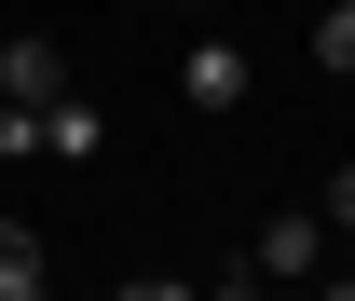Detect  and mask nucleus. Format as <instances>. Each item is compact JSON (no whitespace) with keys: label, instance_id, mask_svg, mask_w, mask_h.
I'll use <instances>...</instances> for the list:
<instances>
[{"label":"nucleus","instance_id":"obj_1","mask_svg":"<svg viewBox=\"0 0 355 301\" xmlns=\"http://www.w3.org/2000/svg\"><path fill=\"white\" fill-rule=\"evenodd\" d=\"M328 206H287V219H260L246 233V260H232V288H301V274H328Z\"/></svg>","mask_w":355,"mask_h":301},{"label":"nucleus","instance_id":"obj_2","mask_svg":"<svg viewBox=\"0 0 355 301\" xmlns=\"http://www.w3.org/2000/svg\"><path fill=\"white\" fill-rule=\"evenodd\" d=\"M110 151V110L96 96H42V165H96Z\"/></svg>","mask_w":355,"mask_h":301},{"label":"nucleus","instance_id":"obj_3","mask_svg":"<svg viewBox=\"0 0 355 301\" xmlns=\"http://www.w3.org/2000/svg\"><path fill=\"white\" fill-rule=\"evenodd\" d=\"M178 83H191V110H205V124H232V110H246V55H232V42H191V69H178Z\"/></svg>","mask_w":355,"mask_h":301},{"label":"nucleus","instance_id":"obj_4","mask_svg":"<svg viewBox=\"0 0 355 301\" xmlns=\"http://www.w3.org/2000/svg\"><path fill=\"white\" fill-rule=\"evenodd\" d=\"M0 96H28V110H42V96H69V69H55L42 28H14V42H0Z\"/></svg>","mask_w":355,"mask_h":301},{"label":"nucleus","instance_id":"obj_5","mask_svg":"<svg viewBox=\"0 0 355 301\" xmlns=\"http://www.w3.org/2000/svg\"><path fill=\"white\" fill-rule=\"evenodd\" d=\"M42 288H55L42 233H28V219H0V301H42Z\"/></svg>","mask_w":355,"mask_h":301},{"label":"nucleus","instance_id":"obj_6","mask_svg":"<svg viewBox=\"0 0 355 301\" xmlns=\"http://www.w3.org/2000/svg\"><path fill=\"white\" fill-rule=\"evenodd\" d=\"M314 55H328V69L355 83V0H328V28H314Z\"/></svg>","mask_w":355,"mask_h":301},{"label":"nucleus","instance_id":"obj_7","mask_svg":"<svg viewBox=\"0 0 355 301\" xmlns=\"http://www.w3.org/2000/svg\"><path fill=\"white\" fill-rule=\"evenodd\" d=\"M328 233H355V165H342V178H328Z\"/></svg>","mask_w":355,"mask_h":301}]
</instances>
